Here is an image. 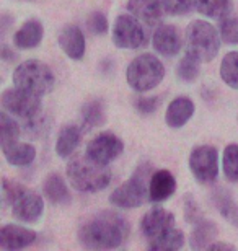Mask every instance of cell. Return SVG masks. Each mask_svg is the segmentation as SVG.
I'll use <instances>...</instances> for the list:
<instances>
[{
	"instance_id": "cell-15",
	"label": "cell",
	"mask_w": 238,
	"mask_h": 251,
	"mask_svg": "<svg viewBox=\"0 0 238 251\" xmlns=\"http://www.w3.org/2000/svg\"><path fill=\"white\" fill-rule=\"evenodd\" d=\"M59 48L62 49V52L72 61H80L85 56V36L82 29L75 25H67L62 28V31L59 33L57 38Z\"/></svg>"
},
{
	"instance_id": "cell-1",
	"label": "cell",
	"mask_w": 238,
	"mask_h": 251,
	"mask_svg": "<svg viewBox=\"0 0 238 251\" xmlns=\"http://www.w3.org/2000/svg\"><path fill=\"white\" fill-rule=\"evenodd\" d=\"M77 237L88 250H114L129 237V224L123 215L105 210L80 225Z\"/></svg>"
},
{
	"instance_id": "cell-22",
	"label": "cell",
	"mask_w": 238,
	"mask_h": 251,
	"mask_svg": "<svg viewBox=\"0 0 238 251\" xmlns=\"http://www.w3.org/2000/svg\"><path fill=\"white\" fill-rule=\"evenodd\" d=\"M2 152L3 157L7 158V162L13 165V167H28L36 158V149L29 144L18 142V140L8 145H3Z\"/></svg>"
},
{
	"instance_id": "cell-34",
	"label": "cell",
	"mask_w": 238,
	"mask_h": 251,
	"mask_svg": "<svg viewBox=\"0 0 238 251\" xmlns=\"http://www.w3.org/2000/svg\"><path fill=\"white\" fill-rule=\"evenodd\" d=\"M87 26L88 31L95 34V36H101L108 31V20H106V15L101 12H93L87 20Z\"/></svg>"
},
{
	"instance_id": "cell-33",
	"label": "cell",
	"mask_w": 238,
	"mask_h": 251,
	"mask_svg": "<svg viewBox=\"0 0 238 251\" xmlns=\"http://www.w3.org/2000/svg\"><path fill=\"white\" fill-rule=\"evenodd\" d=\"M199 61H196L194 57L186 56L181 59L178 67H176V75H178L180 80L183 82H194V80L199 77Z\"/></svg>"
},
{
	"instance_id": "cell-19",
	"label": "cell",
	"mask_w": 238,
	"mask_h": 251,
	"mask_svg": "<svg viewBox=\"0 0 238 251\" xmlns=\"http://www.w3.org/2000/svg\"><path fill=\"white\" fill-rule=\"evenodd\" d=\"M44 26L39 20H28L13 34V44L18 49H33L43 41Z\"/></svg>"
},
{
	"instance_id": "cell-18",
	"label": "cell",
	"mask_w": 238,
	"mask_h": 251,
	"mask_svg": "<svg viewBox=\"0 0 238 251\" xmlns=\"http://www.w3.org/2000/svg\"><path fill=\"white\" fill-rule=\"evenodd\" d=\"M194 114V103L188 97H178L170 103L165 113V123L166 126L173 129H180L189 121Z\"/></svg>"
},
{
	"instance_id": "cell-11",
	"label": "cell",
	"mask_w": 238,
	"mask_h": 251,
	"mask_svg": "<svg viewBox=\"0 0 238 251\" xmlns=\"http://www.w3.org/2000/svg\"><path fill=\"white\" fill-rule=\"evenodd\" d=\"M12 212L20 222L34 224L41 219L44 212V201L34 191L22 188L12 202Z\"/></svg>"
},
{
	"instance_id": "cell-9",
	"label": "cell",
	"mask_w": 238,
	"mask_h": 251,
	"mask_svg": "<svg viewBox=\"0 0 238 251\" xmlns=\"http://www.w3.org/2000/svg\"><path fill=\"white\" fill-rule=\"evenodd\" d=\"M113 43L121 49H139L147 44L144 25L134 15H119L113 25Z\"/></svg>"
},
{
	"instance_id": "cell-35",
	"label": "cell",
	"mask_w": 238,
	"mask_h": 251,
	"mask_svg": "<svg viewBox=\"0 0 238 251\" xmlns=\"http://www.w3.org/2000/svg\"><path fill=\"white\" fill-rule=\"evenodd\" d=\"M165 12L170 15H185L194 5V0H161Z\"/></svg>"
},
{
	"instance_id": "cell-5",
	"label": "cell",
	"mask_w": 238,
	"mask_h": 251,
	"mask_svg": "<svg viewBox=\"0 0 238 251\" xmlns=\"http://www.w3.org/2000/svg\"><path fill=\"white\" fill-rule=\"evenodd\" d=\"M12 80L15 87L26 90L29 93L34 95H43L49 93L54 88V74L48 64H44L36 59H29L25 61L15 69L12 75Z\"/></svg>"
},
{
	"instance_id": "cell-23",
	"label": "cell",
	"mask_w": 238,
	"mask_h": 251,
	"mask_svg": "<svg viewBox=\"0 0 238 251\" xmlns=\"http://www.w3.org/2000/svg\"><path fill=\"white\" fill-rule=\"evenodd\" d=\"M80 139H82V130H80L79 126H65V127L60 129L57 140H55V152H57L60 158L70 157L75 152V149L79 147Z\"/></svg>"
},
{
	"instance_id": "cell-20",
	"label": "cell",
	"mask_w": 238,
	"mask_h": 251,
	"mask_svg": "<svg viewBox=\"0 0 238 251\" xmlns=\"http://www.w3.org/2000/svg\"><path fill=\"white\" fill-rule=\"evenodd\" d=\"M217 235H219L217 225L214 222H211V220L201 219L197 220L191 230L189 247L192 250H207L215 242Z\"/></svg>"
},
{
	"instance_id": "cell-12",
	"label": "cell",
	"mask_w": 238,
	"mask_h": 251,
	"mask_svg": "<svg viewBox=\"0 0 238 251\" xmlns=\"http://www.w3.org/2000/svg\"><path fill=\"white\" fill-rule=\"evenodd\" d=\"M175 215L163 207H154L140 220V230L147 240H154L168 230L175 228Z\"/></svg>"
},
{
	"instance_id": "cell-6",
	"label": "cell",
	"mask_w": 238,
	"mask_h": 251,
	"mask_svg": "<svg viewBox=\"0 0 238 251\" xmlns=\"http://www.w3.org/2000/svg\"><path fill=\"white\" fill-rule=\"evenodd\" d=\"M149 165H142L128 181L116 188L109 196V202L119 209L140 207L149 199V181L152 176Z\"/></svg>"
},
{
	"instance_id": "cell-7",
	"label": "cell",
	"mask_w": 238,
	"mask_h": 251,
	"mask_svg": "<svg viewBox=\"0 0 238 251\" xmlns=\"http://www.w3.org/2000/svg\"><path fill=\"white\" fill-rule=\"evenodd\" d=\"M2 108L12 116L20 119H28L36 116L43 111L41 97L34 93H29L23 88H8L2 93Z\"/></svg>"
},
{
	"instance_id": "cell-28",
	"label": "cell",
	"mask_w": 238,
	"mask_h": 251,
	"mask_svg": "<svg viewBox=\"0 0 238 251\" xmlns=\"http://www.w3.org/2000/svg\"><path fill=\"white\" fill-rule=\"evenodd\" d=\"M220 78L227 87L238 90V51L229 52L222 59Z\"/></svg>"
},
{
	"instance_id": "cell-13",
	"label": "cell",
	"mask_w": 238,
	"mask_h": 251,
	"mask_svg": "<svg viewBox=\"0 0 238 251\" xmlns=\"http://www.w3.org/2000/svg\"><path fill=\"white\" fill-rule=\"evenodd\" d=\"M36 238L38 235L34 230L28 227H22V225L8 224L3 225L2 230H0V247H2V250L7 251H17L31 247L36 242Z\"/></svg>"
},
{
	"instance_id": "cell-3",
	"label": "cell",
	"mask_w": 238,
	"mask_h": 251,
	"mask_svg": "<svg viewBox=\"0 0 238 251\" xmlns=\"http://www.w3.org/2000/svg\"><path fill=\"white\" fill-rule=\"evenodd\" d=\"M220 33L206 20H194L186 28V54L199 62H211L219 54Z\"/></svg>"
},
{
	"instance_id": "cell-10",
	"label": "cell",
	"mask_w": 238,
	"mask_h": 251,
	"mask_svg": "<svg viewBox=\"0 0 238 251\" xmlns=\"http://www.w3.org/2000/svg\"><path fill=\"white\" fill-rule=\"evenodd\" d=\"M123 150L124 144L118 135H114L113 132H105L90 140L87 150H85V155L96 163L108 165L118 158L123 153Z\"/></svg>"
},
{
	"instance_id": "cell-26",
	"label": "cell",
	"mask_w": 238,
	"mask_h": 251,
	"mask_svg": "<svg viewBox=\"0 0 238 251\" xmlns=\"http://www.w3.org/2000/svg\"><path fill=\"white\" fill-rule=\"evenodd\" d=\"M194 7L201 15L220 20L230 13L232 0H194Z\"/></svg>"
},
{
	"instance_id": "cell-16",
	"label": "cell",
	"mask_w": 238,
	"mask_h": 251,
	"mask_svg": "<svg viewBox=\"0 0 238 251\" xmlns=\"http://www.w3.org/2000/svg\"><path fill=\"white\" fill-rule=\"evenodd\" d=\"M176 191V179L170 170H155L149 181V199L152 202H163Z\"/></svg>"
},
{
	"instance_id": "cell-14",
	"label": "cell",
	"mask_w": 238,
	"mask_h": 251,
	"mask_svg": "<svg viewBox=\"0 0 238 251\" xmlns=\"http://www.w3.org/2000/svg\"><path fill=\"white\" fill-rule=\"evenodd\" d=\"M152 44H154V49L160 56L173 57L183 48V39H181L180 31L173 25H160L155 29L154 36H152Z\"/></svg>"
},
{
	"instance_id": "cell-8",
	"label": "cell",
	"mask_w": 238,
	"mask_h": 251,
	"mask_svg": "<svg viewBox=\"0 0 238 251\" xmlns=\"http://www.w3.org/2000/svg\"><path fill=\"white\" fill-rule=\"evenodd\" d=\"M189 170L202 184L214 183L219 176V152L212 145H197L191 150Z\"/></svg>"
},
{
	"instance_id": "cell-37",
	"label": "cell",
	"mask_w": 238,
	"mask_h": 251,
	"mask_svg": "<svg viewBox=\"0 0 238 251\" xmlns=\"http://www.w3.org/2000/svg\"><path fill=\"white\" fill-rule=\"evenodd\" d=\"M183 207H185V217H186V222H189L194 225L197 220H201V209L199 205H197V202L194 199L191 198V196L188 194L185 198V202H183Z\"/></svg>"
},
{
	"instance_id": "cell-36",
	"label": "cell",
	"mask_w": 238,
	"mask_h": 251,
	"mask_svg": "<svg viewBox=\"0 0 238 251\" xmlns=\"http://www.w3.org/2000/svg\"><path fill=\"white\" fill-rule=\"evenodd\" d=\"M23 186L18 183H13L10 179L3 178L2 179V201H3V205H12L13 199L17 198V194L20 193V189Z\"/></svg>"
},
{
	"instance_id": "cell-32",
	"label": "cell",
	"mask_w": 238,
	"mask_h": 251,
	"mask_svg": "<svg viewBox=\"0 0 238 251\" xmlns=\"http://www.w3.org/2000/svg\"><path fill=\"white\" fill-rule=\"evenodd\" d=\"M219 33L222 43L238 44V17L235 15H225L219 20Z\"/></svg>"
},
{
	"instance_id": "cell-39",
	"label": "cell",
	"mask_w": 238,
	"mask_h": 251,
	"mask_svg": "<svg viewBox=\"0 0 238 251\" xmlns=\"http://www.w3.org/2000/svg\"><path fill=\"white\" fill-rule=\"evenodd\" d=\"M207 250H229V251H235L234 245H229V243H224V242H214Z\"/></svg>"
},
{
	"instance_id": "cell-31",
	"label": "cell",
	"mask_w": 238,
	"mask_h": 251,
	"mask_svg": "<svg viewBox=\"0 0 238 251\" xmlns=\"http://www.w3.org/2000/svg\"><path fill=\"white\" fill-rule=\"evenodd\" d=\"M22 121H23L22 129L33 139L43 137L49 129V119H48L46 114H43V111L38 113L36 116H31L28 119H22Z\"/></svg>"
},
{
	"instance_id": "cell-21",
	"label": "cell",
	"mask_w": 238,
	"mask_h": 251,
	"mask_svg": "<svg viewBox=\"0 0 238 251\" xmlns=\"http://www.w3.org/2000/svg\"><path fill=\"white\" fill-rule=\"evenodd\" d=\"M44 196L55 205H64L70 202V191L65 184V179L59 173H51L43 183Z\"/></svg>"
},
{
	"instance_id": "cell-17",
	"label": "cell",
	"mask_w": 238,
	"mask_h": 251,
	"mask_svg": "<svg viewBox=\"0 0 238 251\" xmlns=\"http://www.w3.org/2000/svg\"><path fill=\"white\" fill-rule=\"evenodd\" d=\"M128 10L145 25H157L165 13L161 0H129Z\"/></svg>"
},
{
	"instance_id": "cell-27",
	"label": "cell",
	"mask_w": 238,
	"mask_h": 251,
	"mask_svg": "<svg viewBox=\"0 0 238 251\" xmlns=\"http://www.w3.org/2000/svg\"><path fill=\"white\" fill-rule=\"evenodd\" d=\"M80 114H82V124L85 126V129L100 127L105 123V109L100 100H92V101L85 103Z\"/></svg>"
},
{
	"instance_id": "cell-2",
	"label": "cell",
	"mask_w": 238,
	"mask_h": 251,
	"mask_svg": "<svg viewBox=\"0 0 238 251\" xmlns=\"http://www.w3.org/2000/svg\"><path fill=\"white\" fill-rule=\"evenodd\" d=\"M67 179L80 193H98L109 186L111 170L108 165L93 162L87 155L74 157L65 170Z\"/></svg>"
},
{
	"instance_id": "cell-25",
	"label": "cell",
	"mask_w": 238,
	"mask_h": 251,
	"mask_svg": "<svg viewBox=\"0 0 238 251\" xmlns=\"http://www.w3.org/2000/svg\"><path fill=\"white\" fill-rule=\"evenodd\" d=\"M185 233L178 228H171L154 240H149V250L152 251H176L183 248Z\"/></svg>"
},
{
	"instance_id": "cell-30",
	"label": "cell",
	"mask_w": 238,
	"mask_h": 251,
	"mask_svg": "<svg viewBox=\"0 0 238 251\" xmlns=\"http://www.w3.org/2000/svg\"><path fill=\"white\" fill-rule=\"evenodd\" d=\"M222 168L229 181H238V144H230L225 147L222 155Z\"/></svg>"
},
{
	"instance_id": "cell-38",
	"label": "cell",
	"mask_w": 238,
	"mask_h": 251,
	"mask_svg": "<svg viewBox=\"0 0 238 251\" xmlns=\"http://www.w3.org/2000/svg\"><path fill=\"white\" fill-rule=\"evenodd\" d=\"M160 101L161 100L157 97H140L137 101H135V109L142 114H152L159 109Z\"/></svg>"
},
{
	"instance_id": "cell-40",
	"label": "cell",
	"mask_w": 238,
	"mask_h": 251,
	"mask_svg": "<svg viewBox=\"0 0 238 251\" xmlns=\"http://www.w3.org/2000/svg\"><path fill=\"white\" fill-rule=\"evenodd\" d=\"M2 59H3L5 62H12V61H15V59H17V54L10 51L7 46H3L2 48Z\"/></svg>"
},
{
	"instance_id": "cell-24",
	"label": "cell",
	"mask_w": 238,
	"mask_h": 251,
	"mask_svg": "<svg viewBox=\"0 0 238 251\" xmlns=\"http://www.w3.org/2000/svg\"><path fill=\"white\" fill-rule=\"evenodd\" d=\"M212 201L222 217L238 228V204L232 201V196L225 189H219L212 194Z\"/></svg>"
},
{
	"instance_id": "cell-4",
	"label": "cell",
	"mask_w": 238,
	"mask_h": 251,
	"mask_svg": "<svg viewBox=\"0 0 238 251\" xmlns=\"http://www.w3.org/2000/svg\"><path fill=\"white\" fill-rule=\"evenodd\" d=\"M165 77V67L157 56L140 54L129 64L126 70V80L134 92L145 93L159 87Z\"/></svg>"
},
{
	"instance_id": "cell-29",
	"label": "cell",
	"mask_w": 238,
	"mask_h": 251,
	"mask_svg": "<svg viewBox=\"0 0 238 251\" xmlns=\"http://www.w3.org/2000/svg\"><path fill=\"white\" fill-rule=\"evenodd\" d=\"M20 135H22V126L13 121V118L7 111H3L0 114V142H2V147L17 142Z\"/></svg>"
}]
</instances>
